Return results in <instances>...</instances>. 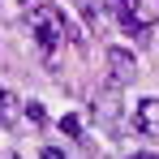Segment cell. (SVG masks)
I'll use <instances>...</instances> for the list:
<instances>
[{
  "instance_id": "obj_1",
  "label": "cell",
  "mask_w": 159,
  "mask_h": 159,
  "mask_svg": "<svg viewBox=\"0 0 159 159\" xmlns=\"http://www.w3.org/2000/svg\"><path fill=\"white\" fill-rule=\"evenodd\" d=\"M26 26H30V34L39 39V48H43V52H52L56 43L65 39V17H60V9H56V4H39V9H30Z\"/></svg>"
},
{
  "instance_id": "obj_2",
  "label": "cell",
  "mask_w": 159,
  "mask_h": 159,
  "mask_svg": "<svg viewBox=\"0 0 159 159\" xmlns=\"http://www.w3.org/2000/svg\"><path fill=\"white\" fill-rule=\"evenodd\" d=\"M112 13H116V22L129 30V34H146V30L155 26V13L142 0H112Z\"/></svg>"
},
{
  "instance_id": "obj_3",
  "label": "cell",
  "mask_w": 159,
  "mask_h": 159,
  "mask_svg": "<svg viewBox=\"0 0 159 159\" xmlns=\"http://www.w3.org/2000/svg\"><path fill=\"white\" fill-rule=\"evenodd\" d=\"M107 69H112V82H133L138 78V60L125 48H107Z\"/></svg>"
},
{
  "instance_id": "obj_4",
  "label": "cell",
  "mask_w": 159,
  "mask_h": 159,
  "mask_svg": "<svg viewBox=\"0 0 159 159\" xmlns=\"http://www.w3.org/2000/svg\"><path fill=\"white\" fill-rule=\"evenodd\" d=\"M133 125H138V133H146V138H159V99H142V103L133 107Z\"/></svg>"
},
{
  "instance_id": "obj_5",
  "label": "cell",
  "mask_w": 159,
  "mask_h": 159,
  "mask_svg": "<svg viewBox=\"0 0 159 159\" xmlns=\"http://www.w3.org/2000/svg\"><path fill=\"white\" fill-rule=\"evenodd\" d=\"M17 107H22V103H17V95H9V90H0V125H9Z\"/></svg>"
},
{
  "instance_id": "obj_6",
  "label": "cell",
  "mask_w": 159,
  "mask_h": 159,
  "mask_svg": "<svg viewBox=\"0 0 159 159\" xmlns=\"http://www.w3.org/2000/svg\"><path fill=\"white\" fill-rule=\"evenodd\" d=\"M26 116L34 120V125H43V120H48V107L39 103V99H30V103H26Z\"/></svg>"
},
{
  "instance_id": "obj_7",
  "label": "cell",
  "mask_w": 159,
  "mask_h": 159,
  "mask_svg": "<svg viewBox=\"0 0 159 159\" xmlns=\"http://www.w3.org/2000/svg\"><path fill=\"white\" fill-rule=\"evenodd\" d=\"M60 133H69V138H78V133H82V120H78V116H65V120H60Z\"/></svg>"
},
{
  "instance_id": "obj_8",
  "label": "cell",
  "mask_w": 159,
  "mask_h": 159,
  "mask_svg": "<svg viewBox=\"0 0 159 159\" xmlns=\"http://www.w3.org/2000/svg\"><path fill=\"white\" fill-rule=\"evenodd\" d=\"M78 9H82V17H86V22H95V17H99V9H95L90 0H78Z\"/></svg>"
},
{
  "instance_id": "obj_9",
  "label": "cell",
  "mask_w": 159,
  "mask_h": 159,
  "mask_svg": "<svg viewBox=\"0 0 159 159\" xmlns=\"http://www.w3.org/2000/svg\"><path fill=\"white\" fill-rule=\"evenodd\" d=\"M39 159H65V151H56V146H43V155Z\"/></svg>"
},
{
  "instance_id": "obj_10",
  "label": "cell",
  "mask_w": 159,
  "mask_h": 159,
  "mask_svg": "<svg viewBox=\"0 0 159 159\" xmlns=\"http://www.w3.org/2000/svg\"><path fill=\"white\" fill-rule=\"evenodd\" d=\"M133 159H159V155H151V151H142V155H133Z\"/></svg>"
},
{
  "instance_id": "obj_11",
  "label": "cell",
  "mask_w": 159,
  "mask_h": 159,
  "mask_svg": "<svg viewBox=\"0 0 159 159\" xmlns=\"http://www.w3.org/2000/svg\"><path fill=\"white\" fill-rule=\"evenodd\" d=\"M17 4H26V0H17Z\"/></svg>"
}]
</instances>
